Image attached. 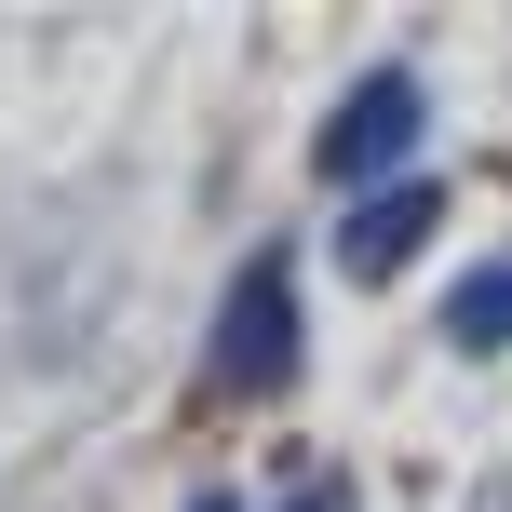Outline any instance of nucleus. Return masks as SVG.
Masks as SVG:
<instances>
[{"instance_id":"20e7f679","label":"nucleus","mask_w":512,"mask_h":512,"mask_svg":"<svg viewBox=\"0 0 512 512\" xmlns=\"http://www.w3.org/2000/svg\"><path fill=\"white\" fill-rule=\"evenodd\" d=\"M445 337H459V351H512V256H486V270L445 297Z\"/></svg>"},{"instance_id":"39448f33","label":"nucleus","mask_w":512,"mask_h":512,"mask_svg":"<svg viewBox=\"0 0 512 512\" xmlns=\"http://www.w3.org/2000/svg\"><path fill=\"white\" fill-rule=\"evenodd\" d=\"M283 512H351V499H337V486H297V499H283Z\"/></svg>"},{"instance_id":"423d86ee","label":"nucleus","mask_w":512,"mask_h":512,"mask_svg":"<svg viewBox=\"0 0 512 512\" xmlns=\"http://www.w3.org/2000/svg\"><path fill=\"white\" fill-rule=\"evenodd\" d=\"M189 512H230V499H189Z\"/></svg>"},{"instance_id":"7ed1b4c3","label":"nucleus","mask_w":512,"mask_h":512,"mask_svg":"<svg viewBox=\"0 0 512 512\" xmlns=\"http://www.w3.org/2000/svg\"><path fill=\"white\" fill-rule=\"evenodd\" d=\"M432 216H445V189H418V176H391V189H364L351 216H337V270L351 283H391L418 243H432Z\"/></svg>"},{"instance_id":"f03ea898","label":"nucleus","mask_w":512,"mask_h":512,"mask_svg":"<svg viewBox=\"0 0 512 512\" xmlns=\"http://www.w3.org/2000/svg\"><path fill=\"white\" fill-rule=\"evenodd\" d=\"M216 378L230 391H283L297 378V270L283 256H243L230 310H216Z\"/></svg>"},{"instance_id":"f257e3e1","label":"nucleus","mask_w":512,"mask_h":512,"mask_svg":"<svg viewBox=\"0 0 512 512\" xmlns=\"http://www.w3.org/2000/svg\"><path fill=\"white\" fill-rule=\"evenodd\" d=\"M418 135H432V95H418V68H364L351 95H337V122L310 135V176L364 203V189H391V162H405Z\"/></svg>"}]
</instances>
